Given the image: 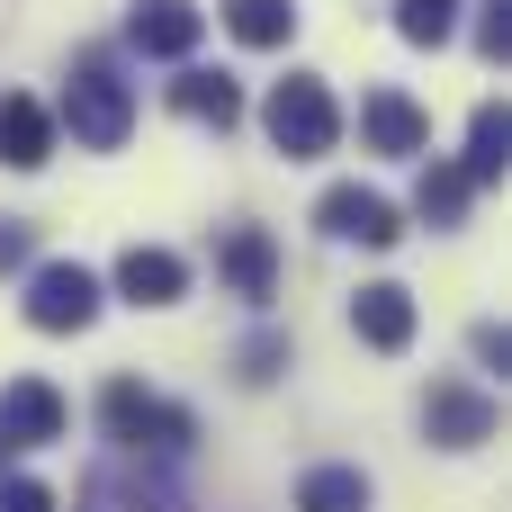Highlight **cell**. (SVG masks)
<instances>
[{
  "mask_svg": "<svg viewBox=\"0 0 512 512\" xmlns=\"http://www.w3.org/2000/svg\"><path fill=\"white\" fill-rule=\"evenodd\" d=\"M261 126H270V144H279L288 162H315V153L342 144V108H333V90H324L315 72H288V81L261 99Z\"/></svg>",
  "mask_w": 512,
  "mask_h": 512,
  "instance_id": "6da1fadb",
  "label": "cell"
},
{
  "mask_svg": "<svg viewBox=\"0 0 512 512\" xmlns=\"http://www.w3.org/2000/svg\"><path fill=\"white\" fill-rule=\"evenodd\" d=\"M63 126H72V144H90V153H117V144H126V126H135V99H126V81H117L108 63H81V72H72V90H63Z\"/></svg>",
  "mask_w": 512,
  "mask_h": 512,
  "instance_id": "7a4b0ae2",
  "label": "cell"
},
{
  "mask_svg": "<svg viewBox=\"0 0 512 512\" xmlns=\"http://www.w3.org/2000/svg\"><path fill=\"white\" fill-rule=\"evenodd\" d=\"M99 414H108V432H117L126 450H189V441H198V423H189L180 405H162V396H144L135 378H117V387L99 396Z\"/></svg>",
  "mask_w": 512,
  "mask_h": 512,
  "instance_id": "3957f363",
  "label": "cell"
},
{
  "mask_svg": "<svg viewBox=\"0 0 512 512\" xmlns=\"http://www.w3.org/2000/svg\"><path fill=\"white\" fill-rule=\"evenodd\" d=\"M99 315V279L81 270V261H45L36 279H27V324L36 333H81Z\"/></svg>",
  "mask_w": 512,
  "mask_h": 512,
  "instance_id": "277c9868",
  "label": "cell"
},
{
  "mask_svg": "<svg viewBox=\"0 0 512 512\" xmlns=\"http://www.w3.org/2000/svg\"><path fill=\"white\" fill-rule=\"evenodd\" d=\"M63 441V396L45 378H9L0 387V450H45Z\"/></svg>",
  "mask_w": 512,
  "mask_h": 512,
  "instance_id": "5b68a950",
  "label": "cell"
},
{
  "mask_svg": "<svg viewBox=\"0 0 512 512\" xmlns=\"http://www.w3.org/2000/svg\"><path fill=\"white\" fill-rule=\"evenodd\" d=\"M423 432H432L441 450H477V441H495V405H486L477 387L441 378V387L423 396Z\"/></svg>",
  "mask_w": 512,
  "mask_h": 512,
  "instance_id": "8992f818",
  "label": "cell"
},
{
  "mask_svg": "<svg viewBox=\"0 0 512 512\" xmlns=\"http://www.w3.org/2000/svg\"><path fill=\"white\" fill-rule=\"evenodd\" d=\"M324 234H342V243H369V252H387L405 225H396V207L378 198V189H324Z\"/></svg>",
  "mask_w": 512,
  "mask_h": 512,
  "instance_id": "52a82bcc",
  "label": "cell"
},
{
  "mask_svg": "<svg viewBox=\"0 0 512 512\" xmlns=\"http://www.w3.org/2000/svg\"><path fill=\"white\" fill-rule=\"evenodd\" d=\"M198 36H207V18H198L189 0H144V9L126 18V45H135V54H153V63H180Z\"/></svg>",
  "mask_w": 512,
  "mask_h": 512,
  "instance_id": "ba28073f",
  "label": "cell"
},
{
  "mask_svg": "<svg viewBox=\"0 0 512 512\" xmlns=\"http://www.w3.org/2000/svg\"><path fill=\"white\" fill-rule=\"evenodd\" d=\"M180 288H189V261L162 252V243H135V252L117 261V297H126V306H180Z\"/></svg>",
  "mask_w": 512,
  "mask_h": 512,
  "instance_id": "9c48e42d",
  "label": "cell"
},
{
  "mask_svg": "<svg viewBox=\"0 0 512 512\" xmlns=\"http://www.w3.org/2000/svg\"><path fill=\"white\" fill-rule=\"evenodd\" d=\"M351 333H360L369 351H405V342H414V297H405L396 279L360 288V297H351Z\"/></svg>",
  "mask_w": 512,
  "mask_h": 512,
  "instance_id": "30bf717a",
  "label": "cell"
},
{
  "mask_svg": "<svg viewBox=\"0 0 512 512\" xmlns=\"http://www.w3.org/2000/svg\"><path fill=\"white\" fill-rule=\"evenodd\" d=\"M45 153H54V117H45L27 90H9V99H0V162H9V171H36Z\"/></svg>",
  "mask_w": 512,
  "mask_h": 512,
  "instance_id": "8fae6325",
  "label": "cell"
},
{
  "mask_svg": "<svg viewBox=\"0 0 512 512\" xmlns=\"http://www.w3.org/2000/svg\"><path fill=\"white\" fill-rule=\"evenodd\" d=\"M360 135H369V153H423V108H414L405 90H369Z\"/></svg>",
  "mask_w": 512,
  "mask_h": 512,
  "instance_id": "7c38bea8",
  "label": "cell"
},
{
  "mask_svg": "<svg viewBox=\"0 0 512 512\" xmlns=\"http://www.w3.org/2000/svg\"><path fill=\"white\" fill-rule=\"evenodd\" d=\"M216 261H225V279H234L252 306H270V288H279V252H270V234H261V225H234Z\"/></svg>",
  "mask_w": 512,
  "mask_h": 512,
  "instance_id": "4fadbf2b",
  "label": "cell"
},
{
  "mask_svg": "<svg viewBox=\"0 0 512 512\" xmlns=\"http://www.w3.org/2000/svg\"><path fill=\"white\" fill-rule=\"evenodd\" d=\"M171 99H180V117H198V126H234V117H243V90H234L225 72H189Z\"/></svg>",
  "mask_w": 512,
  "mask_h": 512,
  "instance_id": "5bb4252c",
  "label": "cell"
},
{
  "mask_svg": "<svg viewBox=\"0 0 512 512\" xmlns=\"http://www.w3.org/2000/svg\"><path fill=\"white\" fill-rule=\"evenodd\" d=\"M225 27H234V45H288L297 9L288 0H225Z\"/></svg>",
  "mask_w": 512,
  "mask_h": 512,
  "instance_id": "9a60e30c",
  "label": "cell"
},
{
  "mask_svg": "<svg viewBox=\"0 0 512 512\" xmlns=\"http://www.w3.org/2000/svg\"><path fill=\"white\" fill-rule=\"evenodd\" d=\"M504 162H512V117L504 108H477V126H468V180H504Z\"/></svg>",
  "mask_w": 512,
  "mask_h": 512,
  "instance_id": "2e32d148",
  "label": "cell"
},
{
  "mask_svg": "<svg viewBox=\"0 0 512 512\" xmlns=\"http://www.w3.org/2000/svg\"><path fill=\"white\" fill-rule=\"evenodd\" d=\"M297 512H369V477L360 468H315L297 486Z\"/></svg>",
  "mask_w": 512,
  "mask_h": 512,
  "instance_id": "e0dca14e",
  "label": "cell"
},
{
  "mask_svg": "<svg viewBox=\"0 0 512 512\" xmlns=\"http://www.w3.org/2000/svg\"><path fill=\"white\" fill-rule=\"evenodd\" d=\"M396 36L405 45H450L459 36V0H396Z\"/></svg>",
  "mask_w": 512,
  "mask_h": 512,
  "instance_id": "ac0fdd59",
  "label": "cell"
},
{
  "mask_svg": "<svg viewBox=\"0 0 512 512\" xmlns=\"http://www.w3.org/2000/svg\"><path fill=\"white\" fill-rule=\"evenodd\" d=\"M468 189H477L468 171H423V198H414V207H423L432 225H459V207H468Z\"/></svg>",
  "mask_w": 512,
  "mask_h": 512,
  "instance_id": "d6986e66",
  "label": "cell"
},
{
  "mask_svg": "<svg viewBox=\"0 0 512 512\" xmlns=\"http://www.w3.org/2000/svg\"><path fill=\"white\" fill-rule=\"evenodd\" d=\"M477 45H486L495 63L512 54V0H486V27H477Z\"/></svg>",
  "mask_w": 512,
  "mask_h": 512,
  "instance_id": "ffe728a7",
  "label": "cell"
},
{
  "mask_svg": "<svg viewBox=\"0 0 512 512\" xmlns=\"http://www.w3.org/2000/svg\"><path fill=\"white\" fill-rule=\"evenodd\" d=\"M0 512H54V495L36 477H0Z\"/></svg>",
  "mask_w": 512,
  "mask_h": 512,
  "instance_id": "44dd1931",
  "label": "cell"
},
{
  "mask_svg": "<svg viewBox=\"0 0 512 512\" xmlns=\"http://www.w3.org/2000/svg\"><path fill=\"white\" fill-rule=\"evenodd\" d=\"M279 360H288L279 342H252V351H243V378H252V387H270V378H279Z\"/></svg>",
  "mask_w": 512,
  "mask_h": 512,
  "instance_id": "7402d4cb",
  "label": "cell"
},
{
  "mask_svg": "<svg viewBox=\"0 0 512 512\" xmlns=\"http://www.w3.org/2000/svg\"><path fill=\"white\" fill-rule=\"evenodd\" d=\"M27 261V225H0V270H18Z\"/></svg>",
  "mask_w": 512,
  "mask_h": 512,
  "instance_id": "603a6c76",
  "label": "cell"
}]
</instances>
